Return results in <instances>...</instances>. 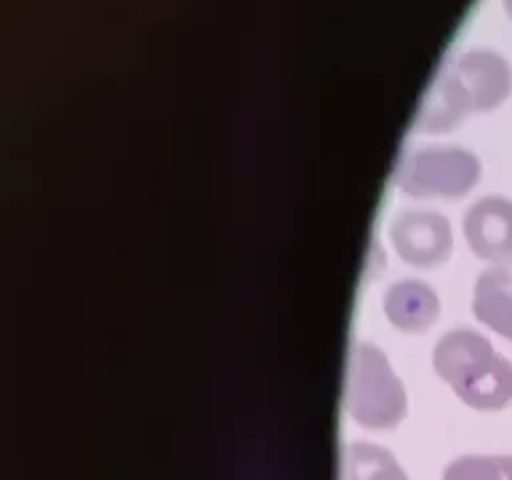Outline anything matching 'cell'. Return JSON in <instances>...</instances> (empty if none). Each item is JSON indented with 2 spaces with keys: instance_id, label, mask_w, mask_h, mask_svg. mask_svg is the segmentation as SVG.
<instances>
[{
  "instance_id": "12",
  "label": "cell",
  "mask_w": 512,
  "mask_h": 480,
  "mask_svg": "<svg viewBox=\"0 0 512 480\" xmlns=\"http://www.w3.org/2000/svg\"><path fill=\"white\" fill-rule=\"evenodd\" d=\"M504 11H507V16L512 19V0H504Z\"/></svg>"
},
{
  "instance_id": "4",
  "label": "cell",
  "mask_w": 512,
  "mask_h": 480,
  "mask_svg": "<svg viewBox=\"0 0 512 480\" xmlns=\"http://www.w3.org/2000/svg\"><path fill=\"white\" fill-rule=\"evenodd\" d=\"M390 240L395 254L411 267L432 270L451 256L454 235L446 216L435 211H406L392 219Z\"/></svg>"
},
{
  "instance_id": "6",
  "label": "cell",
  "mask_w": 512,
  "mask_h": 480,
  "mask_svg": "<svg viewBox=\"0 0 512 480\" xmlns=\"http://www.w3.org/2000/svg\"><path fill=\"white\" fill-rule=\"evenodd\" d=\"M462 232L472 254L491 264L512 262V200L486 195L464 214Z\"/></svg>"
},
{
  "instance_id": "7",
  "label": "cell",
  "mask_w": 512,
  "mask_h": 480,
  "mask_svg": "<svg viewBox=\"0 0 512 480\" xmlns=\"http://www.w3.org/2000/svg\"><path fill=\"white\" fill-rule=\"evenodd\" d=\"M384 315L406 334H419L438 320L440 299L422 280H398L384 294Z\"/></svg>"
},
{
  "instance_id": "8",
  "label": "cell",
  "mask_w": 512,
  "mask_h": 480,
  "mask_svg": "<svg viewBox=\"0 0 512 480\" xmlns=\"http://www.w3.org/2000/svg\"><path fill=\"white\" fill-rule=\"evenodd\" d=\"M475 318L512 342V264L488 267L475 283L472 294Z\"/></svg>"
},
{
  "instance_id": "9",
  "label": "cell",
  "mask_w": 512,
  "mask_h": 480,
  "mask_svg": "<svg viewBox=\"0 0 512 480\" xmlns=\"http://www.w3.org/2000/svg\"><path fill=\"white\" fill-rule=\"evenodd\" d=\"M472 112L467 96H464L454 70L440 72L430 91L424 94V102L416 112L414 128L416 131H427V134H440V131H451L464 120V115Z\"/></svg>"
},
{
  "instance_id": "11",
  "label": "cell",
  "mask_w": 512,
  "mask_h": 480,
  "mask_svg": "<svg viewBox=\"0 0 512 480\" xmlns=\"http://www.w3.org/2000/svg\"><path fill=\"white\" fill-rule=\"evenodd\" d=\"M443 480H512V456H462L443 470Z\"/></svg>"
},
{
  "instance_id": "5",
  "label": "cell",
  "mask_w": 512,
  "mask_h": 480,
  "mask_svg": "<svg viewBox=\"0 0 512 480\" xmlns=\"http://www.w3.org/2000/svg\"><path fill=\"white\" fill-rule=\"evenodd\" d=\"M472 112L496 110L512 94V67L491 48H470L451 64Z\"/></svg>"
},
{
  "instance_id": "1",
  "label": "cell",
  "mask_w": 512,
  "mask_h": 480,
  "mask_svg": "<svg viewBox=\"0 0 512 480\" xmlns=\"http://www.w3.org/2000/svg\"><path fill=\"white\" fill-rule=\"evenodd\" d=\"M432 366L464 406L502 411L512 403V363L478 331L456 328L440 336Z\"/></svg>"
},
{
  "instance_id": "2",
  "label": "cell",
  "mask_w": 512,
  "mask_h": 480,
  "mask_svg": "<svg viewBox=\"0 0 512 480\" xmlns=\"http://www.w3.org/2000/svg\"><path fill=\"white\" fill-rule=\"evenodd\" d=\"M344 408L366 430H390L406 419V387L374 344L360 342L352 347Z\"/></svg>"
},
{
  "instance_id": "3",
  "label": "cell",
  "mask_w": 512,
  "mask_h": 480,
  "mask_svg": "<svg viewBox=\"0 0 512 480\" xmlns=\"http://www.w3.org/2000/svg\"><path fill=\"white\" fill-rule=\"evenodd\" d=\"M480 160L462 147H427L411 152L395 168L398 190L414 198H464L480 182Z\"/></svg>"
},
{
  "instance_id": "10",
  "label": "cell",
  "mask_w": 512,
  "mask_h": 480,
  "mask_svg": "<svg viewBox=\"0 0 512 480\" xmlns=\"http://www.w3.org/2000/svg\"><path fill=\"white\" fill-rule=\"evenodd\" d=\"M344 480H408V475L387 448L350 443L344 451Z\"/></svg>"
}]
</instances>
